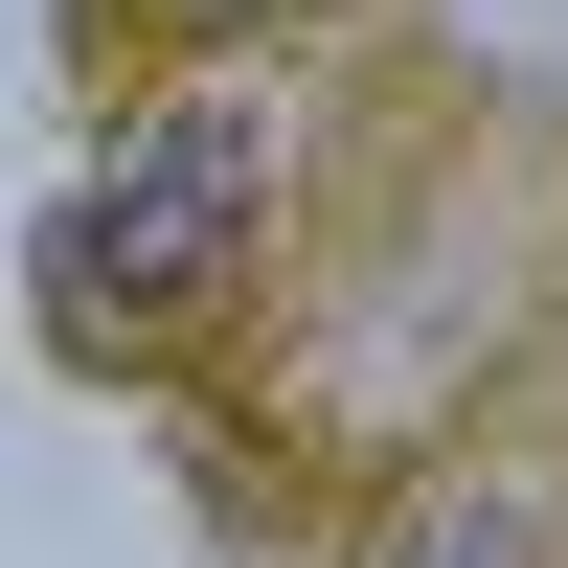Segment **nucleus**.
Instances as JSON below:
<instances>
[{
	"instance_id": "1",
	"label": "nucleus",
	"mask_w": 568,
	"mask_h": 568,
	"mask_svg": "<svg viewBox=\"0 0 568 568\" xmlns=\"http://www.w3.org/2000/svg\"><path fill=\"white\" fill-rule=\"evenodd\" d=\"M273 160H296V91L182 69L160 114L45 205V318H69V342H182V318H227L273 273Z\"/></svg>"
},
{
	"instance_id": "2",
	"label": "nucleus",
	"mask_w": 568,
	"mask_h": 568,
	"mask_svg": "<svg viewBox=\"0 0 568 568\" xmlns=\"http://www.w3.org/2000/svg\"><path fill=\"white\" fill-rule=\"evenodd\" d=\"M387 568H546V500H524V478H433V500L387 524Z\"/></svg>"
},
{
	"instance_id": "3",
	"label": "nucleus",
	"mask_w": 568,
	"mask_h": 568,
	"mask_svg": "<svg viewBox=\"0 0 568 568\" xmlns=\"http://www.w3.org/2000/svg\"><path fill=\"white\" fill-rule=\"evenodd\" d=\"M136 23H182V45H227V23H273V0H136Z\"/></svg>"
}]
</instances>
